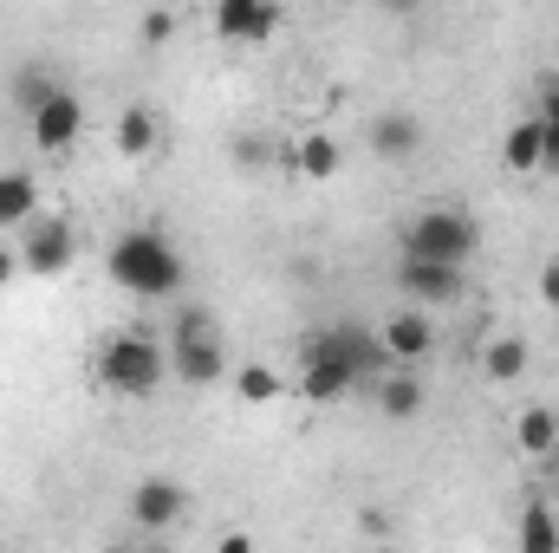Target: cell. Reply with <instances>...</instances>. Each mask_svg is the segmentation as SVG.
<instances>
[{"instance_id":"obj_1","label":"cell","mask_w":559,"mask_h":553,"mask_svg":"<svg viewBox=\"0 0 559 553\" xmlns=\"http://www.w3.org/2000/svg\"><path fill=\"white\" fill-rule=\"evenodd\" d=\"M105 274L118 280L124 293H138V299H169V293L182 286V255H176L156 228H131V235L111 242Z\"/></svg>"},{"instance_id":"obj_2","label":"cell","mask_w":559,"mask_h":553,"mask_svg":"<svg viewBox=\"0 0 559 553\" xmlns=\"http://www.w3.org/2000/svg\"><path fill=\"white\" fill-rule=\"evenodd\" d=\"M475 248H481V222L468 209H455V202H429L404 228V261H436V268L462 274L475 261Z\"/></svg>"},{"instance_id":"obj_3","label":"cell","mask_w":559,"mask_h":553,"mask_svg":"<svg viewBox=\"0 0 559 553\" xmlns=\"http://www.w3.org/2000/svg\"><path fill=\"white\" fill-rule=\"evenodd\" d=\"M169 372H176V385H222L228 378V345H222V332H215V313L209 306H182L176 319H169Z\"/></svg>"},{"instance_id":"obj_4","label":"cell","mask_w":559,"mask_h":553,"mask_svg":"<svg viewBox=\"0 0 559 553\" xmlns=\"http://www.w3.org/2000/svg\"><path fill=\"white\" fill-rule=\"evenodd\" d=\"M163 378H169V352H163L156 339H143V332L105 339V352H98V385H105V391H118V398H150Z\"/></svg>"},{"instance_id":"obj_5","label":"cell","mask_w":559,"mask_h":553,"mask_svg":"<svg viewBox=\"0 0 559 553\" xmlns=\"http://www.w3.org/2000/svg\"><path fill=\"white\" fill-rule=\"evenodd\" d=\"M72 255H79V228H72L66 215H33V222L20 228V268H26V274H39V280L66 274Z\"/></svg>"},{"instance_id":"obj_6","label":"cell","mask_w":559,"mask_h":553,"mask_svg":"<svg viewBox=\"0 0 559 553\" xmlns=\"http://www.w3.org/2000/svg\"><path fill=\"white\" fill-rule=\"evenodd\" d=\"M325 339V352L352 372V378H384L391 372V358H384V339L371 332V326H358V319H338V326H325L319 332Z\"/></svg>"},{"instance_id":"obj_7","label":"cell","mask_w":559,"mask_h":553,"mask_svg":"<svg viewBox=\"0 0 559 553\" xmlns=\"http://www.w3.org/2000/svg\"><path fill=\"white\" fill-rule=\"evenodd\" d=\"M182 515H189V489L176 475H143L138 489H131V521H138L143 534H169Z\"/></svg>"},{"instance_id":"obj_8","label":"cell","mask_w":559,"mask_h":553,"mask_svg":"<svg viewBox=\"0 0 559 553\" xmlns=\"http://www.w3.org/2000/svg\"><path fill=\"white\" fill-rule=\"evenodd\" d=\"M378 339H384V358H391V372H411V365H423L429 352H436V319L429 313H391L384 326H378Z\"/></svg>"},{"instance_id":"obj_9","label":"cell","mask_w":559,"mask_h":553,"mask_svg":"<svg viewBox=\"0 0 559 553\" xmlns=\"http://www.w3.org/2000/svg\"><path fill=\"white\" fill-rule=\"evenodd\" d=\"M352 385H358V378H352V372L325 352V339L312 332V339H306V352H299V391H306L312 404H338Z\"/></svg>"},{"instance_id":"obj_10","label":"cell","mask_w":559,"mask_h":553,"mask_svg":"<svg viewBox=\"0 0 559 553\" xmlns=\"http://www.w3.org/2000/svg\"><path fill=\"white\" fill-rule=\"evenodd\" d=\"M26 125H33V143H39V150H72L79 131H85V105H79V92L66 85V92H52Z\"/></svg>"},{"instance_id":"obj_11","label":"cell","mask_w":559,"mask_h":553,"mask_svg":"<svg viewBox=\"0 0 559 553\" xmlns=\"http://www.w3.org/2000/svg\"><path fill=\"white\" fill-rule=\"evenodd\" d=\"M215 33L235 39V46H261L280 33V7L274 0H222L215 7Z\"/></svg>"},{"instance_id":"obj_12","label":"cell","mask_w":559,"mask_h":553,"mask_svg":"<svg viewBox=\"0 0 559 553\" xmlns=\"http://www.w3.org/2000/svg\"><path fill=\"white\" fill-rule=\"evenodd\" d=\"M397 286L417 299V313H436V306H455L468 280L455 268H436V261H397Z\"/></svg>"},{"instance_id":"obj_13","label":"cell","mask_w":559,"mask_h":553,"mask_svg":"<svg viewBox=\"0 0 559 553\" xmlns=\"http://www.w3.org/2000/svg\"><path fill=\"white\" fill-rule=\"evenodd\" d=\"M365 138H371V150H378L384 163H411V156L423 150V125H417V111H397V105H391V111L371 118Z\"/></svg>"},{"instance_id":"obj_14","label":"cell","mask_w":559,"mask_h":553,"mask_svg":"<svg viewBox=\"0 0 559 553\" xmlns=\"http://www.w3.org/2000/svg\"><path fill=\"white\" fill-rule=\"evenodd\" d=\"M39 215V183L26 169H0V228H26Z\"/></svg>"},{"instance_id":"obj_15","label":"cell","mask_w":559,"mask_h":553,"mask_svg":"<svg viewBox=\"0 0 559 553\" xmlns=\"http://www.w3.org/2000/svg\"><path fill=\"white\" fill-rule=\"evenodd\" d=\"M417 411H423L417 372H384V378H378V416H391V423H411Z\"/></svg>"},{"instance_id":"obj_16","label":"cell","mask_w":559,"mask_h":553,"mask_svg":"<svg viewBox=\"0 0 559 553\" xmlns=\"http://www.w3.org/2000/svg\"><path fill=\"white\" fill-rule=\"evenodd\" d=\"M481 365H488V378L495 385H514L527 365H534V352H527V339H514V332H501V339H488V352H481Z\"/></svg>"},{"instance_id":"obj_17","label":"cell","mask_w":559,"mask_h":553,"mask_svg":"<svg viewBox=\"0 0 559 553\" xmlns=\"http://www.w3.org/2000/svg\"><path fill=\"white\" fill-rule=\"evenodd\" d=\"M111 138H118V156H150L156 150V111L150 105H124Z\"/></svg>"},{"instance_id":"obj_18","label":"cell","mask_w":559,"mask_h":553,"mask_svg":"<svg viewBox=\"0 0 559 553\" xmlns=\"http://www.w3.org/2000/svg\"><path fill=\"white\" fill-rule=\"evenodd\" d=\"M514 443H521L527 456H554V449H559V411H547V404L521 411V423H514Z\"/></svg>"},{"instance_id":"obj_19","label":"cell","mask_w":559,"mask_h":553,"mask_svg":"<svg viewBox=\"0 0 559 553\" xmlns=\"http://www.w3.org/2000/svg\"><path fill=\"white\" fill-rule=\"evenodd\" d=\"M501 163H508L514 176H534V169H540V125H534V118H521V125L501 138Z\"/></svg>"},{"instance_id":"obj_20","label":"cell","mask_w":559,"mask_h":553,"mask_svg":"<svg viewBox=\"0 0 559 553\" xmlns=\"http://www.w3.org/2000/svg\"><path fill=\"white\" fill-rule=\"evenodd\" d=\"M293 163H299V169H306L312 183H332L345 156H338V138H325V131H312V138H306L299 150H293Z\"/></svg>"},{"instance_id":"obj_21","label":"cell","mask_w":559,"mask_h":553,"mask_svg":"<svg viewBox=\"0 0 559 553\" xmlns=\"http://www.w3.org/2000/svg\"><path fill=\"white\" fill-rule=\"evenodd\" d=\"M521 553H559V515L554 508H521V541H514Z\"/></svg>"},{"instance_id":"obj_22","label":"cell","mask_w":559,"mask_h":553,"mask_svg":"<svg viewBox=\"0 0 559 553\" xmlns=\"http://www.w3.org/2000/svg\"><path fill=\"white\" fill-rule=\"evenodd\" d=\"M280 372L274 365H235V398L241 404H280Z\"/></svg>"},{"instance_id":"obj_23","label":"cell","mask_w":559,"mask_h":553,"mask_svg":"<svg viewBox=\"0 0 559 553\" xmlns=\"http://www.w3.org/2000/svg\"><path fill=\"white\" fill-rule=\"evenodd\" d=\"M52 92H66V85H59V79H52L46 66H20V72H13V105H20L26 118H33V111H39V105H46Z\"/></svg>"},{"instance_id":"obj_24","label":"cell","mask_w":559,"mask_h":553,"mask_svg":"<svg viewBox=\"0 0 559 553\" xmlns=\"http://www.w3.org/2000/svg\"><path fill=\"white\" fill-rule=\"evenodd\" d=\"M534 125L559 131V72H547V79H540V111H534Z\"/></svg>"},{"instance_id":"obj_25","label":"cell","mask_w":559,"mask_h":553,"mask_svg":"<svg viewBox=\"0 0 559 553\" xmlns=\"http://www.w3.org/2000/svg\"><path fill=\"white\" fill-rule=\"evenodd\" d=\"M176 33V13L169 7H156V13H143V46H163Z\"/></svg>"},{"instance_id":"obj_26","label":"cell","mask_w":559,"mask_h":553,"mask_svg":"<svg viewBox=\"0 0 559 553\" xmlns=\"http://www.w3.org/2000/svg\"><path fill=\"white\" fill-rule=\"evenodd\" d=\"M540 299L547 313H559V261H540Z\"/></svg>"},{"instance_id":"obj_27","label":"cell","mask_w":559,"mask_h":553,"mask_svg":"<svg viewBox=\"0 0 559 553\" xmlns=\"http://www.w3.org/2000/svg\"><path fill=\"white\" fill-rule=\"evenodd\" d=\"M540 169L559 176V131H547V125H540Z\"/></svg>"},{"instance_id":"obj_28","label":"cell","mask_w":559,"mask_h":553,"mask_svg":"<svg viewBox=\"0 0 559 553\" xmlns=\"http://www.w3.org/2000/svg\"><path fill=\"white\" fill-rule=\"evenodd\" d=\"M13 274H20V248H7V242H0V286H7Z\"/></svg>"},{"instance_id":"obj_29","label":"cell","mask_w":559,"mask_h":553,"mask_svg":"<svg viewBox=\"0 0 559 553\" xmlns=\"http://www.w3.org/2000/svg\"><path fill=\"white\" fill-rule=\"evenodd\" d=\"M215 553H254V541H248V534H222V548Z\"/></svg>"},{"instance_id":"obj_30","label":"cell","mask_w":559,"mask_h":553,"mask_svg":"<svg viewBox=\"0 0 559 553\" xmlns=\"http://www.w3.org/2000/svg\"><path fill=\"white\" fill-rule=\"evenodd\" d=\"M554 411H559V404H554Z\"/></svg>"},{"instance_id":"obj_31","label":"cell","mask_w":559,"mask_h":553,"mask_svg":"<svg viewBox=\"0 0 559 553\" xmlns=\"http://www.w3.org/2000/svg\"><path fill=\"white\" fill-rule=\"evenodd\" d=\"M150 553H156V548H150Z\"/></svg>"}]
</instances>
